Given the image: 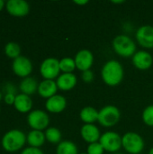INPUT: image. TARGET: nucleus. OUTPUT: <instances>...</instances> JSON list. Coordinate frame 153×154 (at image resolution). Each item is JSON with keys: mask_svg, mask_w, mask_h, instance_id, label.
Returning a JSON list of instances; mask_svg holds the SVG:
<instances>
[{"mask_svg": "<svg viewBox=\"0 0 153 154\" xmlns=\"http://www.w3.org/2000/svg\"><path fill=\"white\" fill-rule=\"evenodd\" d=\"M124 74L122 64L115 60H111L105 63L101 70L102 79L109 87L118 86L124 79Z\"/></svg>", "mask_w": 153, "mask_h": 154, "instance_id": "1", "label": "nucleus"}, {"mask_svg": "<svg viewBox=\"0 0 153 154\" xmlns=\"http://www.w3.org/2000/svg\"><path fill=\"white\" fill-rule=\"evenodd\" d=\"M26 141L27 137L22 131L18 129H14L7 132L3 136L2 146L6 152H14L23 147Z\"/></svg>", "mask_w": 153, "mask_h": 154, "instance_id": "2", "label": "nucleus"}, {"mask_svg": "<svg viewBox=\"0 0 153 154\" xmlns=\"http://www.w3.org/2000/svg\"><path fill=\"white\" fill-rule=\"evenodd\" d=\"M112 44L114 51L121 57L130 58L133 57L136 52L135 42L131 37L125 34L117 35L114 39Z\"/></svg>", "mask_w": 153, "mask_h": 154, "instance_id": "3", "label": "nucleus"}, {"mask_svg": "<svg viewBox=\"0 0 153 154\" xmlns=\"http://www.w3.org/2000/svg\"><path fill=\"white\" fill-rule=\"evenodd\" d=\"M122 145L124 149L131 154L141 153L144 149V141L137 133L129 132L122 137Z\"/></svg>", "mask_w": 153, "mask_h": 154, "instance_id": "4", "label": "nucleus"}, {"mask_svg": "<svg viewBox=\"0 0 153 154\" xmlns=\"http://www.w3.org/2000/svg\"><path fill=\"white\" fill-rule=\"evenodd\" d=\"M121 118V113L119 109L115 106H106L100 111L98 115V123L104 127L115 126Z\"/></svg>", "mask_w": 153, "mask_h": 154, "instance_id": "5", "label": "nucleus"}, {"mask_svg": "<svg viewBox=\"0 0 153 154\" xmlns=\"http://www.w3.org/2000/svg\"><path fill=\"white\" fill-rule=\"evenodd\" d=\"M99 143L104 150L108 152H116L123 147L122 136L115 132H106L103 134Z\"/></svg>", "mask_w": 153, "mask_h": 154, "instance_id": "6", "label": "nucleus"}, {"mask_svg": "<svg viewBox=\"0 0 153 154\" xmlns=\"http://www.w3.org/2000/svg\"><path fill=\"white\" fill-rule=\"evenodd\" d=\"M41 75L44 79L53 80L59 77L60 72V60L56 58H47L45 59L40 67Z\"/></svg>", "mask_w": 153, "mask_h": 154, "instance_id": "7", "label": "nucleus"}, {"mask_svg": "<svg viewBox=\"0 0 153 154\" xmlns=\"http://www.w3.org/2000/svg\"><path fill=\"white\" fill-rule=\"evenodd\" d=\"M27 122L31 128L37 131L44 130L48 127L50 123V117L42 110H33L27 116Z\"/></svg>", "mask_w": 153, "mask_h": 154, "instance_id": "8", "label": "nucleus"}, {"mask_svg": "<svg viewBox=\"0 0 153 154\" xmlns=\"http://www.w3.org/2000/svg\"><path fill=\"white\" fill-rule=\"evenodd\" d=\"M12 69L15 75L21 78H27L32 71V64L28 58L19 56L14 60Z\"/></svg>", "mask_w": 153, "mask_h": 154, "instance_id": "9", "label": "nucleus"}, {"mask_svg": "<svg viewBox=\"0 0 153 154\" xmlns=\"http://www.w3.org/2000/svg\"><path fill=\"white\" fill-rule=\"evenodd\" d=\"M5 7L11 15L16 17L25 16L30 11V5L24 0H9L5 4Z\"/></svg>", "mask_w": 153, "mask_h": 154, "instance_id": "10", "label": "nucleus"}, {"mask_svg": "<svg viewBox=\"0 0 153 154\" xmlns=\"http://www.w3.org/2000/svg\"><path fill=\"white\" fill-rule=\"evenodd\" d=\"M74 60L77 69L83 72L91 69L94 63V55L89 50L83 49L76 54Z\"/></svg>", "mask_w": 153, "mask_h": 154, "instance_id": "11", "label": "nucleus"}, {"mask_svg": "<svg viewBox=\"0 0 153 154\" xmlns=\"http://www.w3.org/2000/svg\"><path fill=\"white\" fill-rule=\"evenodd\" d=\"M136 39L138 43L146 48H153V26L151 25H142L136 32Z\"/></svg>", "mask_w": 153, "mask_h": 154, "instance_id": "12", "label": "nucleus"}, {"mask_svg": "<svg viewBox=\"0 0 153 154\" xmlns=\"http://www.w3.org/2000/svg\"><path fill=\"white\" fill-rule=\"evenodd\" d=\"M133 63L134 67L141 70L149 69L153 64V58L151 53L145 51H136L133 56Z\"/></svg>", "mask_w": 153, "mask_h": 154, "instance_id": "13", "label": "nucleus"}, {"mask_svg": "<svg viewBox=\"0 0 153 154\" xmlns=\"http://www.w3.org/2000/svg\"><path fill=\"white\" fill-rule=\"evenodd\" d=\"M80 134L83 140L89 144L99 142L101 137V134L98 127L94 124H85L81 127Z\"/></svg>", "mask_w": 153, "mask_h": 154, "instance_id": "14", "label": "nucleus"}, {"mask_svg": "<svg viewBox=\"0 0 153 154\" xmlns=\"http://www.w3.org/2000/svg\"><path fill=\"white\" fill-rule=\"evenodd\" d=\"M66 106H67V100L63 96L60 95H55L48 98L45 103L46 109L49 112L54 114L61 113L62 111L65 110Z\"/></svg>", "mask_w": 153, "mask_h": 154, "instance_id": "15", "label": "nucleus"}, {"mask_svg": "<svg viewBox=\"0 0 153 154\" xmlns=\"http://www.w3.org/2000/svg\"><path fill=\"white\" fill-rule=\"evenodd\" d=\"M78 79L73 73H62L57 78L56 83L58 88L62 91H69L73 89L77 85Z\"/></svg>", "mask_w": 153, "mask_h": 154, "instance_id": "16", "label": "nucleus"}, {"mask_svg": "<svg viewBox=\"0 0 153 154\" xmlns=\"http://www.w3.org/2000/svg\"><path fill=\"white\" fill-rule=\"evenodd\" d=\"M58 89L59 88L56 81L50 79H44L39 84L38 93L41 97L44 98H50L56 95Z\"/></svg>", "mask_w": 153, "mask_h": 154, "instance_id": "17", "label": "nucleus"}, {"mask_svg": "<svg viewBox=\"0 0 153 154\" xmlns=\"http://www.w3.org/2000/svg\"><path fill=\"white\" fill-rule=\"evenodd\" d=\"M14 106L15 109L20 113H27L32 107V101L30 96L25 94H17Z\"/></svg>", "mask_w": 153, "mask_h": 154, "instance_id": "18", "label": "nucleus"}, {"mask_svg": "<svg viewBox=\"0 0 153 154\" xmlns=\"http://www.w3.org/2000/svg\"><path fill=\"white\" fill-rule=\"evenodd\" d=\"M38 87L39 84L36 79L31 77L24 78L20 83V90L22 94H25L27 96L33 95L36 91H38Z\"/></svg>", "mask_w": 153, "mask_h": 154, "instance_id": "19", "label": "nucleus"}, {"mask_svg": "<svg viewBox=\"0 0 153 154\" xmlns=\"http://www.w3.org/2000/svg\"><path fill=\"white\" fill-rule=\"evenodd\" d=\"M98 115L99 111H97L93 106H85L80 111L79 116L82 122L85 124H94L95 122L98 121Z\"/></svg>", "mask_w": 153, "mask_h": 154, "instance_id": "20", "label": "nucleus"}, {"mask_svg": "<svg viewBox=\"0 0 153 154\" xmlns=\"http://www.w3.org/2000/svg\"><path fill=\"white\" fill-rule=\"evenodd\" d=\"M45 140V134L41 131L32 130L27 135V143L30 145V147L39 148L44 144Z\"/></svg>", "mask_w": 153, "mask_h": 154, "instance_id": "21", "label": "nucleus"}, {"mask_svg": "<svg viewBox=\"0 0 153 154\" xmlns=\"http://www.w3.org/2000/svg\"><path fill=\"white\" fill-rule=\"evenodd\" d=\"M57 154H78L77 145L71 141H63L57 146Z\"/></svg>", "mask_w": 153, "mask_h": 154, "instance_id": "22", "label": "nucleus"}, {"mask_svg": "<svg viewBox=\"0 0 153 154\" xmlns=\"http://www.w3.org/2000/svg\"><path fill=\"white\" fill-rule=\"evenodd\" d=\"M45 138L49 143L57 144L61 143V133L56 127H49L45 131Z\"/></svg>", "mask_w": 153, "mask_h": 154, "instance_id": "23", "label": "nucleus"}, {"mask_svg": "<svg viewBox=\"0 0 153 154\" xmlns=\"http://www.w3.org/2000/svg\"><path fill=\"white\" fill-rule=\"evenodd\" d=\"M76 68L75 60L72 58L65 57L60 60V69L63 73H73Z\"/></svg>", "mask_w": 153, "mask_h": 154, "instance_id": "24", "label": "nucleus"}, {"mask_svg": "<svg viewBox=\"0 0 153 154\" xmlns=\"http://www.w3.org/2000/svg\"><path fill=\"white\" fill-rule=\"evenodd\" d=\"M5 52L7 57L14 60L20 56L21 48H20L19 44H17L16 42H10L6 43V45L5 46Z\"/></svg>", "mask_w": 153, "mask_h": 154, "instance_id": "25", "label": "nucleus"}, {"mask_svg": "<svg viewBox=\"0 0 153 154\" xmlns=\"http://www.w3.org/2000/svg\"><path fill=\"white\" fill-rule=\"evenodd\" d=\"M142 121L145 125L153 126V105L147 106L142 112Z\"/></svg>", "mask_w": 153, "mask_h": 154, "instance_id": "26", "label": "nucleus"}, {"mask_svg": "<svg viewBox=\"0 0 153 154\" xmlns=\"http://www.w3.org/2000/svg\"><path fill=\"white\" fill-rule=\"evenodd\" d=\"M104 152L105 150L99 142L88 144L87 149V154H104Z\"/></svg>", "mask_w": 153, "mask_h": 154, "instance_id": "27", "label": "nucleus"}, {"mask_svg": "<svg viewBox=\"0 0 153 154\" xmlns=\"http://www.w3.org/2000/svg\"><path fill=\"white\" fill-rule=\"evenodd\" d=\"M81 78H82V80L86 83H90L93 81L94 79V72L91 70V69H88V70H86V71H83L82 72V75H81Z\"/></svg>", "mask_w": 153, "mask_h": 154, "instance_id": "28", "label": "nucleus"}, {"mask_svg": "<svg viewBox=\"0 0 153 154\" xmlns=\"http://www.w3.org/2000/svg\"><path fill=\"white\" fill-rule=\"evenodd\" d=\"M21 154H44L42 152L41 150H40L39 148H34V147H28L26 149H24Z\"/></svg>", "mask_w": 153, "mask_h": 154, "instance_id": "29", "label": "nucleus"}, {"mask_svg": "<svg viewBox=\"0 0 153 154\" xmlns=\"http://www.w3.org/2000/svg\"><path fill=\"white\" fill-rule=\"evenodd\" d=\"M5 91H6V94H13V95L16 96V95H15V94H16V88H15V87H14L13 84L7 83V84L5 85Z\"/></svg>", "mask_w": 153, "mask_h": 154, "instance_id": "30", "label": "nucleus"}, {"mask_svg": "<svg viewBox=\"0 0 153 154\" xmlns=\"http://www.w3.org/2000/svg\"><path fill=\"white\" fill-rule=\"evenodd\" d=\"M15 97L16 96H14L13 94H5V102L7 105H13V104H14Z\"/></svg>", "mask_w": 153, "mask_h": 154, "instance_id": "31", "label": "nucleus"}, {"mask_svg": "<svg viewBox=\"0 0 153 154\" xmlns=\"http://www.w3.org/2000/svg\"><path fill=\"white\" fill-rule=\"evenodd\" d=\"M74 3L77 4V5H84L86 4H87L88 1L87 0H84V1H78V0H76V1H74Z\"/></svg>", "mask_w": 153, "mask_h": 154, "instance_id": "32", "label": "nucleus"}, {"mask_svg": "<svg viewBox=\"0 0 153 154\" xmlns=\"http://www.w3.org/2000/svg\"><path fill=\"white\" fill-rule=\"evenodd\" d=\"M4 5H5V2H4L3 0H0V11L3 9Z\"/></svg>", "mask_w": 153, "mask_h": 154, "instance_id": "33", "label": "nucleus"}, {"mask_svg": "<svg viewBox=\"0 0 153 154\" xmlns=\"http://www.w3.org/2000/svg\"><path fill=\"white\" fill-rule=\"evenodd\" d=\"M112 3H114V4H123V3H124V0H121V1H112Z\"/></svg>", "mask_w": 153, "mask_h": 154, "instance_id": "34", "label": "nucleus"}, {"mask_svg": "<svg viewBox=\"0 0 153 154\" xmlns=\"http://www.w3.org/2000/svg\"><path fill=\"white\" fill-rule=\"evenodd\" d=\"M149 154H153V148H151L149 152Z\"/></svg>", "mask_w": 153, "mask_h": 154, "instance_id": "35", "label": "nucleus"}, {"mask_svg": "<svg viewBox=\"0 0 153 154\" xmlns=\"http://www.w3.org/2000/svg\"><path fill=\"white\" fill-rule=\"evenodd\" d=\"M2 97H3V96H2V93L0 92V101H1V99H2Z\"/></svg>", "mask_w": 153, "mask_h": 154, "instance_id": "36", "label": "nucleus"}, {"mask_svg": "<svg viewBox=\"0 0 153 154\" xmlns=\"http://www.w3.org/2000/svg\"><path fill=\"white\" fill-rule=\"evenodd\" d=\"M78 154H87V152H82V153H78Z\"/></svg>", "mask_w": 153, "mask_h": 154, "instance_id": "37", "label": "nucleus"}]
</instances>
